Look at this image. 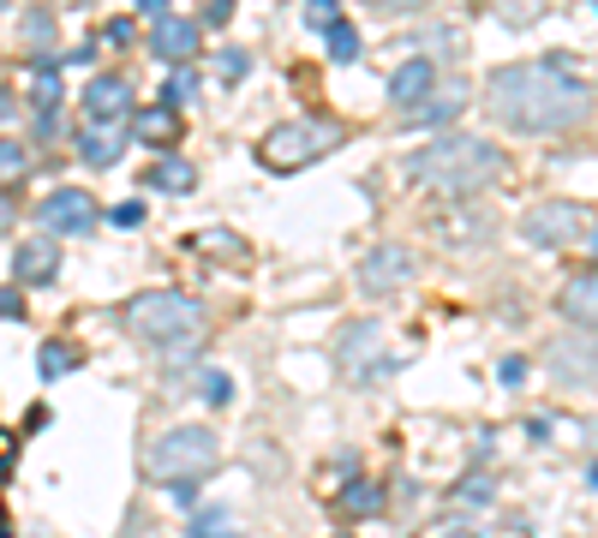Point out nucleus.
Here are the masks:
<instances>
[{
	"mask_svg": "<svg viewBox=\"0 0 598 538\" xmlns=\"http://www.w3.org/2000/svg\"><path fill=\"white\" fill-rule=\"evenodd\" d=\"M485 108H491V120L520 132V138H551V132H568V126H581L593 114V84H581L556 60H520V67L491 72Z\"/></svg>",
	"mask_w": 598,
	"mask_h": 538,
	"instance_id": "1",
	"label": "nucleus"
},
{
	"mask_svg": "<svg viewBox=\"0 0 598 538\" xmlns=\"http://www.w3.org/2000/svg\"><path fill=\"white\" fill-rule=\"evenodd\" d=\"M401 168L419 191L473 198V191H485L491 179L503 174V150L485 144V138H473V132H443V138H431V144H419Z\"/></svg>",
	"mask_w": 598,
	"mask_h": 538,
	"instance_id": "2",
	"label": "nucleus"
},
{
	"mask_svg": "<svg viewBox=\"0 0 598 538\" xmlns=\"http://www.w3.org/2000/svg\"><path fill=\"white\" fill-rule=\"evenodd\" d=\"M126 329L162 353H186L203 341V305L174 293V288H150V293L126 300Z\"/></svg>",
	"mask_w": 598,
	"mask_h": 538,
	"instance_id": "3",
	"label": "nucleus"
},
{
	"mask_svg": "<svg viewBox=\"0 0 598 538\" xmlns=\"http://www.w3.org/2000/svg\"><path fill=\"white\" fill-rule=\"evenodd\" d=\"M348 144V126L341 120H324V114H300V120H282L258 138V162L270 174H294L305 162H324L329 150Z\"/></svg>",
	"mask_w": 598,
	"mask_h": 538,
	"instance_id": "4",
	"label": "nucleus"
},
{
	"mask_svg": "<svg viewBox=\"0 0 598 538\" xmlns=\"http://www.w3.org/2000/svg\"><path fill=\"white\" fill-rule=\"evenodd\" d=\"M215 460H222V443H215V431H203V425H174V431H162V437L144 448V472L156 484L210 479Z\"/></svg>",
	"mask_w": 598,
	"mask_h": 538,
	"instance_id": "5",
	"label": "nucleus"
},
{
	"mask_svg": "<svg viewBox=\"0 0 598 538\" xmlns=\"http://www.w3.org/2000/svg\"><path fill=\"white\" fill-rule=\"evenodd\" d=\"M587 210H581V203H563V198H556V203H539V210H527V215H520V234H527L532 239V246H575V239H587Z\"/></svg>",
	"mask_w": 598,
	"mask_h": 538,
	"instance_id": "6",
	"label": "nucleus"
},
{
	"mask_svg": "<svg viewBox=\"0 0 598 538\" xmlns=\"http://www.w3.org/2000/svg\"><path fill=\"white\" fill-rule=\"evenodd\" d=\"M36 215H43V227H55V234H72V239L96 227V203H91V191H72V186L48 191Z\"/></svg>",
	"mask_w": 598,
	"mask_h": 538,
	"instance_id": "7",
	"label": "nucleus"
},
{
	"mask_svg": "<svg viewBox=\"0 0 598 538\" xmlns=\"http://www.w3.org/2000/svg\"><path fill=\"white\" fill-rule=\"evenodd\" d=\"M126 138H132V120H79L72 144H79V156L91 162V168H114L120 150H126Z\"/></svg>",
	"mask_w": 598,
	"mask_h": 538,
	"instance_id": "8",
	"label": "nucleus"
},
{
	"mask_svg": "<svg viewBox=\"0 0 598 538\" xmlns=\"http://www.w3.org/2000/svg\"><path fill=\"white\" fill-rule=\"evenodd\" d=\"M407 281H413V258H407L401 246H377L360 258V288L365 293H396Z\"/></svg>",
	"mask_w": 598,
	"mask_h": 538,
	"instance_id": "9",
	"label": "nucleus"
},
{
	"mask_svg": "<svg viewBox=\"0 0 598 538\" xmlns=\"http://www.w3.org/2000/svg\"><path fill=\"white\" fill-rule=\"evenodd\" d=\"M150 48H156V60H168V67H186V60H198L203 48V31L192 19H156V31H150Z\"/></svg>",
	"mask_w": 598,
	"mask_h": 538,
	"instance_id": "10",
	"label": "nucleus"
},
{
	"mask_svg": "<svg viewBox=\"0 0 598 538\" xmlns=\"http://www.w3.org/2000/svg\"><path fill=\"white\" fill-rule=\"evenodd\" d=\"M84 120H132V84L120 72H102L84 84Z\"/></svg>",
	"mask_w": 598,
	"mask_h": 538,
	"instance_id": "11",
	"label": "nucleus"
},
{
	"mask_svg": "<svg viewBox=\"0 0 598 538\" xmlns=\"http://www.w3.org/2000/svg\"><path fill=\"white\" fill-rule=\"evenodd\" d=\"M55 276H60V246L55 239H24V246L12 252V281H19V288H48Z\"/></svg>",
	"mask_w": 598,
	"mask_h": 538,
	"instance_id": "12",
	"label": "nucleus"
},
{
	"mask_svg": "<svg viewBox=\"0 0 598 538\" xmlns=\"http://www.w3.org/2000/svg\"><path fill=\"white\" fill-rule=\"evenodd\" d=\"M556 312H563L575 329H593V336H598V269L575 276L563 293H556Z\"/></svg>",
	"mask_w": 598,
	"mask_h": 538,
	"instance_id": "13",
	"label": "nucleus"
},
{
	"mask_svg": "<svg viewBox=\"0 0 598 538\" xmlns=\"http://www.w3.org/2000/svg\"><path fill=\"white\" fill-rule=\"evenodd\" d=\"M132 138H138V144H150V150H168L174 138H180V108H162V102H156V108H144V114L132 108Z\"/></svg>",
	"mask_w": 598,
	"mask_h": 538,
	"instance_id": "14",
	"label": "nucleus"
},
{
	"mask_svg": "<svg viewBox=\"0 0 598 538\" xmlns=\"http://www.w3.org/2000/svg\"><path fill=\"white\" fill-rule=\"evenodd\" d=\"M461 102H467V90L449 84V90H437V96H419L413 108H401V120L407 126H443V120H455V114H461Z\"/></svg>",
	"mask_w": 598,
	"mask_h": 538,
	"instance_id": "15",
	"label": "nucleus"
},
{
	"mask_svg": "<svg viewBox=\"0 0 598 538\" xmlns=\"http://www.w3.org/2000/svg\"><path fill=\"white\" fill-rule=\"evenodd\" d=\"M431 84H437V67L431 60H407V67H396V79H389V102L413 108L419 96H431Z\"/></svg>",
	"mask_w": 598,
	"mask_h": 538,
	"instance_id": "16",
	"label": "nucleus"
},
{
	"mask_svg": "<svg viewBox=\"0 0 598 538\" xmlns=\"http://www.w3.org/2000/svg\"><path fill=\"white\" fill-rule=\"evenodd\" d=\"M150 186L156 191H174V198H186V191H198V168L186 156H162L156 168H150Z\"/></svg>",
	"mask_w": 598,
	"mask_h": 538,
	"instance_id": "17",
	"label": "nucleus"
},
{
	"mask_svg": "<svg viewBox=\"0 0 598 538\" xmlns=\"http://www.w3.org/2000/svg\"><path fill=\"white\" fill-rule=\"evenodd\" d=\"M31 108L36 114H60V67L55 60H36L31 67Z\"/></svg>",
	"mask_w": 598,
	"mask_h": 538,
	"instance_id": "18",
	"label": "nucleus"
},
{
	"mask_svg": "<svg viewBox=\"0 0 598 538\" xmlns=\"http://www.w3.org/2000/svg\"><path fill=\"white\" fill-rule=\"evenodd\" d=\"M365 353H377V324H360L341 336V371H360Z\"/></svg>",
	"mask_w": 598,
	"mask_h": 538,
	"instance_id": "19",
	"label": "nucleus"
},
{
	"mask_svg": "<svg viewBox=\"0 0 598 538\" xmlns=\"http://www.w3.org/2000/svg\"><path fill=\"white\" fill-rule=\"evenodd\" d=\"M324 36H329V55H336L341 67H353V60H360V48H365V43H360V31H353L348 19H336V24H329V31H324Z\"/></svg>",
	"mask_w": 598,
	"mask_h": 538,
	"instance_id": "20",
	"label": "nucleus"
},
{
	"mask_svg": "<svg viewBox=\"0 0 598 538\" xmlns=\"http://www.w3.org/2000/svg\"><path fill=\"white\" fill-rule=\"evenodd\" d=\"M36 371H43L48 383H55V377H67V371H79V348H67V341H48L43 359H36Z\"/></svg>",
	"mask_w": 598,
	"mask_h": 538,
	"instance_id": "21",
	"label": "nucleus"
},
{
	"mask_svg": "<svg viewBox=\"0 0 598 538\" xmlns=\"http://www.w3.org/2000/svg\"><path fill=\"white\" fill-rule=\"evenodd\" d=\"M341 508H348V515H377V484H365V479H353L348 491H341Z\"/></svg>",
	"mask_w": 598,
	"mask_h": 538,
	"instance_id": "22",
	"label": "nucleus"
},
{
	"mask_svg": "<svg viewBox=\"0 0 598 538\" xmlns=\"http://www.w3.org/2000/svg\"><path fill=\"white\" fill-rule=\"evenodd\" d=\"M24 43H31V48H48V43H55V12H43V7L24 12Z\"/></svg>",
	"mask_w": 598,
	"mask_h": 538,
	"instance_id": "23",
	"label": "nucleus"
},
{
	"mask_svg": "<svg viewBox=\"0 0 598 538\" xmlns=\"http://www.w3.org/2000/svg\"><path fill=\"white\" fill-rule=\"evenodd\" d=\"M192 538H239V527H234V515H227V508H215V515H198L192 521Z\"/></svg>",
	"mask_w": 598,
	"mask_h": 538,
	"instance_id": "24",
	"label": "nucleus"
},
{
	"mask_svg": "<svg viewBox=\"0 0 598 538\" xmlns=\"http://www.w3.org/2000/svg\"><path fill=\"white\" fill-rule=\"evenodd\" d=\"M198 389H203V401H210V407H227V401H234V377H227V371H203Z\"/></svg>",
	"mask_w": 598,
	"mask_h": 538,
	"instance_id": "25",
	"label": "nucleus"
},
{
	"mask_svg": "<svg viewBox=\"0 0 598 538\" xmlns=\"http://www.w3.org/2000/svg\"><path fill=\"white\" fill-rule=\"evenodd\" d=\"M336 19H341V0H305V24L312 31H329Z\"/></svg>",
	"mask_w": 598,
	"mask_h": 538,
	"instance_id": "26",
	"label": "nucleus"
},
{
	"mask_svg": "<svg viewBox=\"0 0 598 538\" xmlns=\"http://www.w3.org/2000/svg\"><path fill=\"white\" fill-rule=\"evenodd\" d=\"M192 90H198V84H192V72H186V67H180V72H174V79H168V84H162V108H180V102H186V96H192Z\"/></svg>",
	"mask_w": 598,
	"mask_h": 538,
	"instance_id": "27",
	"label": "nucleus"
},
{
	"mask_svg": "<svg viewBox=\"0 0 598 538\" xmlns=\"http://www.w3.org/2000/svg\"><path fill=\"white\" fill-rule=\"evenodd\" d=\"M497 12H503L508 24H532L544 12V0H497Z\"/></svg>",
	"mask_w": 598,
	"mask_h": 538,
	"instance_id": "28",
	"label": "nucleus"
},
{
	"mask_svg": "<svg viewBox=\"0 0 598 538\" xmlns=\"http://www.w3.org/2000/svg\"><path fill=\"white\" fill-rule=\"evenodd\" d=\"M108 222H114V227H138V222H144V203H138V198L114 203V210H108Z\"/></svg>",
	"mask_w": 598,
	"mask_h": 538,
	"instance_id": "29",
	"label": "nucleus"
},
{
	"mask_svg": "<svg viewBox=\"0 0 598 538\" xmlns=\"http://www.w3.org/2000/svg\"><path fill=\"white\" fill-rule=\"evenodd\" d=\"M24 168V144H12V138H0V174H19Z\"/></svg>",
	"mask_w": 598,
	"mask_h": 538,
	"instance_id": "30",
	"label": "nucleus"
},
{
	"mask_svg": "<svg viewBox=\"0 0 598 538\" xmlns=\"http://www.w3.org/2000/svg\"><path fill=\"white\" fill-rule=\"evenodd\" d=\"M246 72H251V60L239 55V48H234V55H222V79H227V84H239Z\"/></svg>",
	"mask_w": 598,
	"mask_h": 538,
	"instance_id": "31",
	"label": "nucleus"
},
{
	"mask_svg": "<svg viewBox=\"0 0 598 538\" xmlns=\"http://www.w3.org/2000/svg\"><path fill=\"white\" fill-rule=\"evenodd\" d=\"M455 496H461V503H473V508H479V503H491V479H467Z\"/></svg>",
	"mask_w": 598,
	"mask_h": 538,
	"instance_id": "32",
	"label": "nucleus"
},
{
	"mask_svg": "<svg viewBox=\"0 0 598 538\" xmlns=\"http://www.w3.org/2000/svg\"><path fill=\"white\" fill-rule=\"evenodd\" d=\"M0 317H24V288H0Z\"/></svg>",
	"mask_w": 598,
	"mask_h": 538,
	"instance_id": "33",
	"label": "nucleus"
},
{
	"mask_svg": "<svg viewBox=\"0 0 598 538\" xmlns=\"http://www.w3.org/2000/svg\"><path fill=\"white\" fill-rule=\"evenodd\" d=\"M227 12H234V0H203V19L210 24H227Z\"/></svg>",
	"mask_w": 598,
	"mask_h": 538,
	"instance_id": "34",
	"label": "nucleus"
},
{
	"mask_svg": "<svg viewBox=\"0 0 598 538\" xmlns=\"http://www.w3.org/2000/svg\"><path fill=\"white\" fill-rule=\"evenodd\" d=\"M132 36H138V31H132V24H126V19H114V24H108V43H120V48H126V43H132Z\"/></svg>",
	"mask_w": 598,
	"mask_h": 538,
	"instance_id": "35",
	"label": "nucleus"
},
{
	"mask_svg": "<svg viewBox=\"0 0 598 538\" xmlns=\"http://www.w3.org/2000/svg\"><path fill=\"white\" fill-rule=\"evenodd\" d=\"M138 12H144V19H168L174 7H168V0H138Z\"/></svg>",
	"mask_w": 598,
	"mask_h": 538,
	"instance_id": "36",
	"label": "nucleus"
},
{
	"mask_svg": "<svg viewBox=\"0 0 598 538\" xmlns=\"http://www.w3.org/2000/svg\"><path fill=\"white\" fill-rule=\"evenodd\" d=\"M377 7H389V12H419V7H431V0H377Z\"/></svg>",
	"mask_w": 598,
	"mask_h": 538,
	"instance_id": "37",
	"label": "nucleus"
},
{
	"mask_svg": "<svg viewBox=\"0 0 598 538\" xmlns=\"http://www.w3.org/2000/svg\"><path fill=\"white\" fill-rule=\"evenodd\" d=\"M12 114H19V102H12V90L0 84V120H12Z\"/></svg>",
	"mask_w": 598,
	"mask_h": 538,
	"instance_id": "38",
	"label": "nucleus"
},
{
	"mask_svg": "<svg viewBox=\"0 0 598 538\" xmlns=\"http://www.w3.org/2000/svg\"><path fill=\"white\" fill-rule=\"evenodd\" d=\"M7 455H12V431H0V467H7Z\"/></svg>",
	"mask_w": 598,
	"mask_h": 538,
	"instance_id": "39",
	"label": "nucleus"
},
{
	"mask_svg": "<svg viewBox=\"0 0 598 538\" xmlns=\"http://www.w3.org/2000/svg\"><path fill=\"white\" fill-rule=\"evenodd\" d=\"M587 246H593V252H598V227H587Z\"/></svg>",
	"mask_w": 598,
	"mask_h": 538,
	"instance_id": "40",
	"label": "nucleus"
},
{
	"mask_svg": "<svg viewBox=\"0 0 598 538\" xmlns=\"http://www.w3.org/2000/svg\"><path fill=\"white\" fill-rule=\"evenodd\" d=\"M79 7H91V0H79Z\"/></svg>",
	"mask_w": 598,
	"mask_h": 538,
	"instance_id": "41",
	"label": "nucleus"
}]
</instances>
